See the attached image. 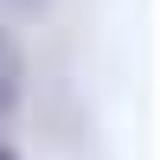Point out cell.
<instances>
[{"instance_id":"1","label":"cell","mask_w":160,"mask_h":160,"mask_svg":"<svg viewBox=\"0 0 160 160\" xmlns=\"http://www.w3.org/2000/svg\"><path fill=\"white\" fill-rule=\"evenodd\" d=\"M19 90H26V64H19V45L0 32V122H13L19 109Z\"/></svg>"},{"instance_id":"2","label":"cell","mask_w":160,"mask_h":160,"mask_svg":"<svg viewBox=\"0 0 160 160\" xmlns=\"http://www.w3.org/2000/svg\"><path fill=\"white\" fill-rule=\"evenodd\" d=\"M13 7H26V13H38V7H45V0H13Z\"/></svg>"},{"instance_id":"3","label":"cell","mask_w":160,"mask_h":160,"mask_svg":"<svg viewBox=\"0 0 160 160\" xmlns=\"http://www.w3.org/2000/svg\"><path fill=\"white\" fill-rule=\"evenodd\" d=\"M0 160H19V154H13V148H0Z\"/></svg>"}]
</instances>
